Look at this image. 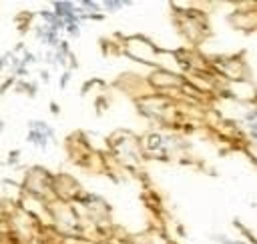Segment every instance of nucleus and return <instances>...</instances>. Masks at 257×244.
<instances>
[{"label":"nucleus","instance_id":"obj_1","mask_svg":"<svg viewBox=\"0 0 257 244\" xmlns=\"http://www.w3.org/2000/svg\"><path fill=\"white\" fill-rule=\"evenodd\" d=\"M251 130H253V134L257 136V114L251 118Z\"/></svg>","mask_w":257,"mask_h":244}]
</instances>
